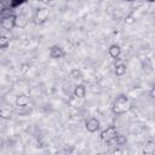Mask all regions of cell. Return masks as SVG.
Masks as SVG:
<instances>
[{
    "label": "cell",
    "instance_id": "cell-1",
    "mask_svg": "<svg viewBox=\"0 0 155 155\" xmlns=\"http://www.w3.org/2000/svg\"><path fill=\"white\" fill-rule=\"evenodd\" d=\"M99 120L98 119H96V117H91V119H88L87 121H86V130L88 131V132H91V133H93V132H96V131H98L99 130Z\"/></svg>",
    "mask_w": 155,
    "mask_h": 155
},
{
    "label": "cell",
    "instance_id": "cell-2",
    "mask_svg": "<svg viewBox=\"0 0 155 155\" xmlns=\"http://www.w3.org/2000/svg\"><path fill=\"white\" fill-rule=\"evenodd\" d=\"M117 134H116V130L114 127H109L107 130H104L102 133H101V138L104 140V142H109L110 139L115 138Z\"/></svg>",
    "mask_w": 155,
    "mask_h": 155
},
{
    "label": "cell",
    "instance_id": "cell-3",
    "mask_svg": "<svg viewBox=\"0 0 155 155\" xmlns=\"http://www.w3.org/2000/svg\"><path fill=\"white\" fill-rule=\"evenodd\" d=\"M48 18V11L47 8H39L35 13V22L36 23H44Z\"/></svg>",
    "mask_w": 155,
    "mask_h": 155
},
{
    "label": "cell",
    "instance_id": "cell-4",
    "mask_svg": "<svg viewBox=\"0 0 155 155\" xmlns=\"http://www.w3.org/2000/svg\"><path fill=\"white\" fill-rule=\"evenodd\" d=\"M15 18H16V15H13V16H11V17H7V18H5V19H1V21H0V25H1L4 29H6V30L12 29V28L15 27Z\"/></svg>",
    "mask_w": 155,
    "mask_h": 155
},
{
    "label": "cell",
    "instance_id": "cell-5",
    "mask_svg": "<svg viewBox=\"0 0 155 155\" xmlns=\"http://www.w3.org/2000/svg\"><path fill=\"white\" fill-rule=\"evenodd\" d=\"M74 96L78 99H82L86 96V88L84 85H76L74 87Z\"/></svg>",
    "mask_w": 155,
    "mask_h": 155
},
{
    "label": "cell",
    "instance_id": "cell-6",
    "mask_svg": "<svg viewBox=\"0 0 155 155\" xmlns=\"http://www.w3.org/2000/svg\"><path fill=\"white\" fill-rule=\"evenodd\" d=\"M63 54H64V51L58 46H52L50 50V57L51 58H61V57H63Z\"/></svg>",
    "mask_w": 155,
    "mask_h": 155
},
{
    "label": "cell",
    "instance_id": "cell-7",
    "mask_svg": "<svg viewBox=\"0 0 155 155\" xmlns=\"http://www.w3.org/2000/svg\"><path fill=\"white\" fill-rule=\"evenodd\" d=\"M154 151H155V144H154V142L153 140L147 142L144 144V147H143V154H145V155H153Z\"/></svg>",
    "mask_w": 155,
    "mask_h": 155
},
{
    "label": "cell",
    "instance_id": "cell-8",
    "mask_svg": "<svg viewBox=\"0 0 155 155\" xmlns=\"http://www.w3.org/2000/svg\"><path fill=\"white\" fill-rule=\"evenodd\" d=\"M108 52H109V56L111 58H117L121 54V47L119 45H111L109 47V51Z\"/></svg>",
    "mask_w": 155,
    "mask_h": 155
},
{
    "label": "cell",
    "instance_id": "cell-9",
    "mask_svg": "<svg viewBox=\"0 0 155 155\" xmlns=\"http://www.w3.org/2000/svg\"><path fill=\"white\" fill-rule=\"evenodd\" d=\"M28 23V19L25 18V16L23 15H16V18H15V27H19V28H23L25 27V24Z\"/></svg>",
    "mask_w": 155,
    "mask_h": 155
},
{
    "label": "cell",
    "instance_id": "cell-10",
    "mask_svg": "<svg viewBox=\"0 0 155 155\" xmlns=\"http://www.w3.org/2000/svg\"><path fill=\"white\" fill-rule=\"evenodd\" d=\"M29 97L28 96H24V94H22V96H18L17 98H16V104L18 105V107H25V105H28L29 104Z\"/></svg>",
    "mask_w": 155,
    "mask_h": 155
},
{
    "label": "cell",
    "instance_id": "cell-11",
    "mask_svg": "<svg viewBox=\"0 0 155 155\" xmlns=\"http://www.w3.org/2000/svg\"><path fill=\"white\" fill-rule=\"evenodd\" d=\"M125 73H126V65L125 64L120 63V64H116L115 65V75L122 76V75H125Z\"/></svg>",
    "mask_w": 155,
    "mask_h": 155
},
{
    "label": "cell",
    "instance_id": "cell-12",
    "mask_svg": "<svg viewBox=\"0 0 155 155\" xmlns=\"http://www.w3.org/2000/svg\"><path fill=\"white\" fill-rule=\"evenodd\" d=\"M12 116V111L7 108H1L0 109V117L2 119H10Z\"/></svg>",
    "mask_w": 155,
    "mask_h": 155
},
{
    "label": "cell",
    "instance_id": "cell-13",
    "mask_svg": "<svg viewBox=\"0 0 155 155\" xmlns=\"http://www.w3.org/2000/svg\"><path fill=\"white\" fill-rule=\"evenodd\" d=\"M8 44H10L8 38H7L6 35L0 34V48H5V47H7V46H8Z\"/></svg>",
    "mask_w": 155,
    "mask_h": 155
},
{
    "label": "cell",
    "instance_id": "cell-14",
    "mask_svg": "<svg viewBox=\"0 0 155 155\" xmlns=\"http://www.w3.org/2000/svg\"><path fill=\"white\" fill-rule=\"evenodd\" d=\"M70 76L73 78V79H75V80H78V79H81V71L79 70V69H73L71 71H70Z\"/></svg>",
    "mask_w": 155,
    "mask_h": 155
},
{
    "label": "cell",
    "instance_id": "cell-15",
    "mask_svg": "<svg viewBox=\"0 0 155 155\" xmlns=\"http://www.w3.org/2000/svg\"><path fill=\"white\" fill-rule=\"evenodd\" d=\"M126 140H127V139H126V137H125V136H121V134H120V136H116V137H115L116 145H122V144H125V143H126Z\"/></svg>",
    "mask_w": 155,
    "mask_h": 155
},
{
    "label": "cell",
    "instance_id": "cell-16",
    "mask_svg": "<svg viewBox=\"0 0 155 155\" xmlns=\"http://www.w3.org/2000/svg\"><path fill=\"white\" fill-rule=\"evenodd\" d=\"M116 104H127L128 103V98L126 96H120L116 98Z\"/></svg>",
    "mask_w": 155,
    "mask_h": 155
},
{
    "label": "cell",
    "instance_id": "cell-17",
    "mask_svg": "<svg viewBox=\"0 0 155 155\" xmlns=\"http://www.w3.org/2000/svg\"><path fill=\"white\" fill-rule=\"evenodd\" d=\"M125 23H126V24H128V25H131V24H133V23H134V18H133L132 16H127V17L125 18Z\"/></svg>",
    "mask_w": 155,
    "mask_h": 155
},
{
    "label": "cell",
    "instance_id": "cell-18",
    "mask_svg": "<svg viewBox=\"0 0 155 155\" xmlns=\"http://www.w3.org/2000/svg\"><path fill=\"white\" fill-rule=\"evenodd\" d=\"M113 155H124V151H122L120 148H116V149L113 151Z\"/></svg>",
    "mask_w": 155,
    "mask_h": 155
}]
</instances>
